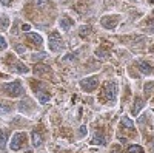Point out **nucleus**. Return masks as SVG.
<instances>
[{
	"mask_svg": "<svg viewBox=\"0 0 154 153\" xmlns=\"http://www.w3.org/2000/svg\"><path fill=\"white\" fill-rule=\"evenodd\" d=\"M3 90H5V93H6L8 96H11V97H19V96H22V94L25 93L23 87H22V84H20L19 81L5 84V85H3Z\"/></svg>",
	"mask_w": 154,
	"mask_h": 153,
	"instance_id": "1",
	"label": "nucleus"
},
{
	"mask_svg": "<svg viewBox=\"0 0 154 153\" xmlns=\"http://www.w3.org/2000/svg\"><path fill=\"white\" fill-rule=\"evenodd\" d=\"M48 46L49 49L53 51V53H57V51H60L63 48V40H62V37L57 31L54 33H51L49 34V40H48Z\"/></svg>",
	"mask_w": 154,
	"mask_h": 153,
	"instance_id": "2",
	"label": "nucleus"
},
{
	"mask_svg": "<svg viewBox=\"0 0 154 153\" xmlns=\"http://www.w3.org/2000/svg\"><path fill=\"white\" fill-rule=\"evenodd\" d=\"M97 85H99V78H97V76H89V78L80 81V87L83 88L85 91H88V93L94 91L97 88Z\"/></svg>",
	"mask_w": 154,
	"mask_h": 153,
	"instance_id": "3",
	"label": "nucleus"
},
{
	"mask_svg": "<svg viewBox=\"0 0 154 153\" xmlns=\"http://www.w3.org/2000/svg\"><path fill=\"white\" fill-rule=\"evenodd\" d=\"M25 141H26V135H25V133H16L14 136H12V139H11V144H9L11 150H14V151L20 150V148L23 147Z\"/></svg>",
	"mask_w": 154,
	"mask_h": 153,
	"instance_id": "4",
	"label": "nucleus"
},
{
	"mask_svg": "<svg viewBox=\"0 0 154 153\" xmlns=\"http://www.w3.org/2000/svg\"><path fill=\"white\" fill-rule=\"evenodd\" d=\"M116 96H117V85L114 82H108L105 85V90H103V97L109 102L116 100Z\"/></svg>",
	"mask_w": 154,
	"mask_h": 153,
	"instance_id": "5",
	"label": "nucleus"
},
{
	"mask_svg": "<svg viewBox=\"0 0 154 153\" xmlns=\"http://www.w3.org/2000/svg\"><path fill=\"white\" fill-rule=\"evenodd\" d=\"M119 16H105L103 19H102V27L106 28V30H114L116 27H117V23H119Z\"/></svg>",
	"mask_w": 154,
	"mask_h": 153,
	"instance_id": "6",
	"label": "nucleus"
},
{
	"mask_svg": "<svg viewBox=\"0 0 154 153\" xmlns=\"http://www.w3.org/2000/svg\"><path fill=\"white\" fill-rule=\"evenodd\" d=\"M26 39L32 43V45H37V46H40L42 43H43V40H42V37L38 36L37 33H28L26 34Z\"/></svg>",
	"mask_w": 154,
	"mask_h": 153,
	"instance_id": "7",
	"label": "nucleus"
},
{
	"mask_svg": "<svg viewBox=\"0 0 154 153\" xmlns=\"http://www.w3.org/2000/svg\"><path fill=\"white\" fill-rule=\"evenodd\" d=\"M139 70L142 71L143 74H152L154 73V68L149 65V63H146V62H139Z\"/></svg>",
	"mask_w": 154,
	"mask_h": 153,
	"instance_id": "8",
	"label": "nucleus"
},
{
	"mask_svg": "<svg viewBox=\"0 0 154 153\" xmlns=\"http://www.w3.org/2000/svg\"><path fill=\"white\" fill-rule=\"evenodd\" d=\"M35 96L38 99V102L40 104H48L49 102V94L46 91H42V90H35Z\"/></svg>",
	"mask_w": 154,
	"mask_h": 153,
	"instance_id": "9",
	"label": "nucleus"
},
{
	"mask_svg": "<svg viewBox=\"0 0 154 153\" xmlns=\"http://www.w3.org/2000/svg\"><path fill=\"white\" fill-rule=\"evenodd\" d=\"M31 136H32V144H34V147H40V145H42V142H43V139H42V135L38 133L37 130H32Z\"/></svg>",
	"mask_w": 154,
	"mask_h": 153,
	"instance_id": "10",
	"label": "nucleus"
},
{
	"mask_svg": "<svg viewBox=\"0 0 154 153\" xmlns=\"http://www.w3.org/2000/svg\"><path fill=\"white\" fill-rule=\"evenodd\" d=\"M12 110L9 102H5V100H0V114H9Z\"/></svg>",
	"mask_w": 154,
	"mask_h": 153,
	"instance_id": "11",
	"label": "nucleus"
},
{
	"mask_svg": "<svg viewBox=\"0 0 154 153\" xmlns=\"http://www.w3.org/2000/svg\"><path fill=\"white\" fill-rule=\"evenodd\" d=\"M59 23H60V28H63L65 31H69V30H71V27H72V22H71L68 17H62Z\"/></svg>",
	"mask_w": 154,
	"mask_h": 153,
	"instance_id": "12",
	"label": "nucleus"
},
{
	"mask_svg": "<svg viewBox=\"0 0 154 153\" xmlns=\"http://www.w3.org/2000/svg\"><path fill=\"white\" fill-rule=\"evenodd\" d=\"M145 105V102H143V99L142 97H136V104H134V107H133V113L134 114H137L140 110H142V107Z\"/></svg>",
	"mask_w": 154,
	"mask_h": 153,
	"instance_id": "13",
	"label": "nucleus"
},
{
	"mask_svg": "<svg viewBox=\"0 0 154 153\" xmlns=\"http://www.w3.org/2000/svg\"><path fill=\"white\" fill-rule=\"evenodd\" d=\"M94 54H96V57H99V59H102V60L109 59V53H108V51H105V49H102V48H97Z\"/></svg>",
	"mask_w": 154,
	"mask_h": 153,
	"instance_id": "14",
	"label": "nucleus"
},
{
	"mask_svg": "<svg viewBox=\"0 0 154 153\" xmlns=\"http://www.w3.org/2000/svg\"><path fill=\"white\" fill-rule=\"evenodd\" d=\"M93 144L103 145V144H105V136L102 135V133H99V132H96V133H94V139H93Z\"/></svg>",
	"mask_w": 154,
	"mask_h": 153,
	"instance_id": "15",
	"label": "nucleus"
},
{
	"mask_svg": "<svg viewBox=\"0 0 154 153\" xmlns=\"http://www.w3.org/2000/svg\"><path fill=\"white\" fill-rule=\"evenodd\" d=\"M9 28V19L8 16H2V19H0V30H8Z\"/></svg>",
	"mask_w": 154,
	"mask_h": 153,
	"instance_id": "16",
	"label": "nucleus"
},
{
	"mask_svg": "<svg viewBox=\"0 0 154 153\" xmlns=\"http://www.w3.org/2000/svg\"><path fill=\"white\" fill-rule=\"evenodd\" d=\"M34 71H35V74H38V76H42L43 73H51V70H49L48 67H42V65H37Z\"/></svg>",
	"mask_w": 154,
	"mask_h": 153,
	"instance_id": "17",
	"label": "nucleus"
},
{
	"mask_svg": "<svg viewBox=\"0 0 154 153\" xmlns=\"http://www.w3.org/2000/svg\"><path fill=\"white\" fill-rule=\"evenodd\" d=\"M126 153H143V148L140 145H130Z\"/></svg>",
	"mask_w": 154,
	"mask_h": 153,
	"instance_id": "18",
	"label": "nucleus"
},
{
	"mask_svg": "<svg viewBox=\"0 0 154 153\" xmlns=\"http://www.w3.org/2000/svg\"><path fill=\"white\" fill-rule=\"evenodd\" d=\"M122 125H125V129H128V130H131L134 127V124H133V121L130 118H123L122 119Z\"/></svg>",
	"mask_w": 154,
	"mask_h": 153,
	"instance_id": "19",
	"label": "nucleus"
},
{
	"mask_svg": "<svg viewBox=\"0 0 154 153\" xmlns=\"http://www.w3.org/2000/svg\"><path fill=\"white\" fill-rule=\"evenodd\" d=\"M6 145V132L0 130V148H5Z\"/></svg>",
	"mask_w": 154,
	"mask_h": 153,
	"instance_id": "20",
	"label": "nucleus"
},
{
	"mask_svg": "<svg viewBox=\"0 0 154 153\" xmlns=\"http://www.w3.org/2000/svg\"><path fill=\"white\" fill-rule=\"evenodd\" d=\"M14 70L16 71H19V73H28L29 70L25 67V65H22V63H16V67H14Z\"/></svg>",
	"mask_w": 154,
	"mask_h": 153,
	"instance_id": "21",
	"label": "nucleus"
},
{
	"mask_svg": "<svg viewBox=\"0 0 154 153\" xmlns=\"http://www.w3.org/2000/svg\"><path fill=\"white\" fill-rule=\"evenodd\" d=\"M69 60H77V54H68L65 57H62V62H69Z\"/></svg>",
	"mask_w": 154,
	"mask_h": 153,
	"instance_id": "22",
	"label": "nucleus"
},
{
	"mask_svg": "<svg viewBox=\"0 0 154 153\" xmlns=\"http://www.w3.org/2000/svg\"><path fill=\"white\" fill-rule=\"evenodd\" d=\"M48 54L46 53H37V54H32V60H40V59H45Z\"/></svg>",
	"mask_w": 154,
	"mask_h": 153,
	"instance_id": "23",
	"label": "nucleus"
},
{
	"mask_svg": "<svg viewBox=\"0 0 154 153\" xmlns=\"http://www.w3.org/2000/svg\"><path fill=\"white\" fill-rule=\"evenodd\" d=\"M6 46H8V43H6V40H5V37L0 36V51L6 49Z\"/></svg>",
	"mask_w": 154,
	"mask_h": 153,
	"instance_id": "24",
	"label": "nucleus"
},
{
	"mask_svg": "<svg viewBox=\"0 0 154 153\" xmlns=\"http://www.w3.org/2000/svg\"><path fill=\"white\" fill-rule=\"evenodd\" d=\"M86 132H88V130H86V125H82V127H80V130H79V135H80V136H85Z\"/></svg>",
	"mask_w": 154,
	"mask_h": 153,
	"instance_id": "25",
	"label": "nucleus"
},
{
	"mask_svg": "<svg viewBox=\"0 0 154 153\" xmlns=\"http://www.w3.org/2000/svg\"><path fill=\"white\" fill-rule=\"evenodd\" d=\"M152 87H154V84H152V82L145 85V91H146V94H148V93H151V88H152Z\"/></svg>",
	"mask_w": 154,
	"mask_h": 153,
	"instance_id": "26",
	"label": "nucleus"
},
{
	"mask_svg": "<svg viewBox=\"0 0 154 153\" xmlns=\"http://www.w3.org/2000/svg\"><path fill=\"white\" fill-rule=\"evenodd\" d=\"M88 33H89V27H83L82 31H80V36H85V34H88Z\"/></svg>",
	"mask_w": 154,
	"mask_h": 153,
	"instance_id": "27",
	"label": "nucleus"
},
{
	"mask_svg": "<svg viewBox=\"0 0 154 153\" xmlns=\"http://www.w3.org/2000/svg\"><path fill=\"white\" fill-rule=\"evenodd\" d=\"M29 28H31V27H29L28 23H23V25H22V30H23V31H29Z\"/></svg>",
	"mask_w": 154,
	"mask_h": 153,
	"instance_id": "28",
	"label": "nucleus"
},
{
	"mask_svg": "<svg viewBox=\"0 0 154 153\" xmlns=\"http://www.w3.org/2000/svg\"><path fill=\"white\" fill-rule=\"evenodd\" d=\"M11 2H12V0H0V3H2L3 6H8Z\"/></svg>",
	"mask_w": 154,
	"mask_h": 153,
	"instance_id": "29",
	"label": "nucleus"
},
{
	"mask_svg": "<svg viewBox=\"0 0 154 153\" xmlns=\"http://www.w3.org/2000/svg\"><path fill=\"white\" fill-rule=\"evenodd\" d=\"M16 49L19 51V53H23V51H25V46H20V45H17V46H16Z\"/></svg>",
	"mask_w": 154,
	"mask_h": 153,
	"instance_id": "30",
	"label": "nucleus"
},
{
	"mask_svg": "<svg viewBox=\"0 0 154 153\" xmlns=\"http://www.w3.org/2000/svg\"><path fill=\"white\" fill-rule=\"evenodd\" d=\"M148 31L149 33H154V25H152V27H148Z\"/></svg>",
	"mask_w": 154,
	"mask_h": 153,
	"instance_id": "31",
	"label": "nucleus"
},
{
	"mask_svg": "<svg viewBox=\"0 0 154 153\" xmlns=\"http://www.w3.org/2000/svg\"><path fill=\"white\" fill-rule=\"evenodd\" d=\"M151 153H154V142H152V145H151Z\"/></svg>",
	"mask_w": 154,
	"mask_h": 153,
	"instance_id": "32",
	"label": "nucleus"
},
{
	"mask_svg": "<svg viewBox=\"0 0 154 153\" xmlns=\"http://www.w3.org/2000/svg\"><path fill=\"white\" fill-rule=\"evenodd\" d=\"M148 2H149V3H154V0H148Z\"/></svg>",
	"mask_w": 154,
	"mask_h": 153,
	"instance_id": "33",
	"label": "nucleus"
},
{
	"mask_svg": "<svg viewBox=\"0 0 154 153\" xmlns=\"http://www.w3.org/2000/svg\"><path fill=\"white\" fill-rule=\"evenodd\" d=\"M152 14H154V12H152Z\"/></svg>",
	"mask_w": 154,
	"mask_h": 153,
	"instance_id": "34",
	"label": "nucleus"
}]
</instances>
